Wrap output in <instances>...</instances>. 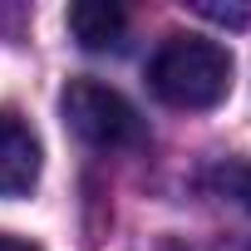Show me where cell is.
Returning a JSON list of instances; mask_svg holds the SVG:
<instances>
[{"label": "cell", "instance_id": "4", "mask_svg": "<svg viewBox=\"0 0 251 251\" xmlns=\"http://www.w3.org/2000/svg\"><path fill=\"white\" fill-rule=\"evenodd\" d=\"M123 30H128V15H123L118 5H108V0H84V5H69V35L103 54V50H118L123 45Z\"/></svg>", "mask_w": 251, "mask_h": 251}, {"label": "cell", "instance_id": "2", "mask_svg": "<svg viewBox=\"0 0 251 251\" xmlns=\"http://www.w3.org/2000/svg\"><path fill=\"white\" fill-rule=\"evenodd\" d=\"M59 108H64V123H69L89 148H108L113 153V148H138L148 138L138 108L123 99L118 89L99 84V79H74L64 89Z\"/></svg>", "mask_w": 251, "mask_h": 251}, {"label": "cell", "instance_id": "3", "mask_svg": "<svg viewBox=\"0 0 251 251\" xmlns=\"http://www.w3.org/2000/svg\"><path fill=\"white\" fill-rule=\"evenodd\" d=\"M40 182V143L20 118L0 113V197H20Z\"/></svg>", "mask_w": 251, "mask_h": 251}, {"label": "cell", "instance_id": "1", "mask_svg": "<svg viewBox=\"0 0 251 251\" xmlns=\"http://www.w3.org/2000/svg\"><path fill=\"white\" fill-rule=\"evenodd\" d=\"M148 84L173 108H217L231 94V54L202 35H173L148 64Z\"/></svg>", "mask_w": 251, "mask_h": 251}, {"label": "cell", "instance_id": "5", "mask_svg": "<svg viewBox=\"0 0 251 251\" xmlns=\"http://www.w3.org/2000/svg\"><path fill=\"white\" fill-rule=\"evenodd\" d=\"M222 192H226V197H236V202L251 212V158H246V163L222 168Z\"/></svg>", "mask_w": 251, "mask_h": 251}, {"label": "cell", "instance_id": "6", "mask_svg": "<svg viewBox=\"0 0 251 251\" xmlns=\"http://www.w3.org/2000/svg\"><path fill=\"white\" fill-rule=\"evenodd\" d=\"M0 251H40V246H30V241H20V236H0Z\"/></svg>", "mask_w": 251, "mask_h": 251}]
</instances>
